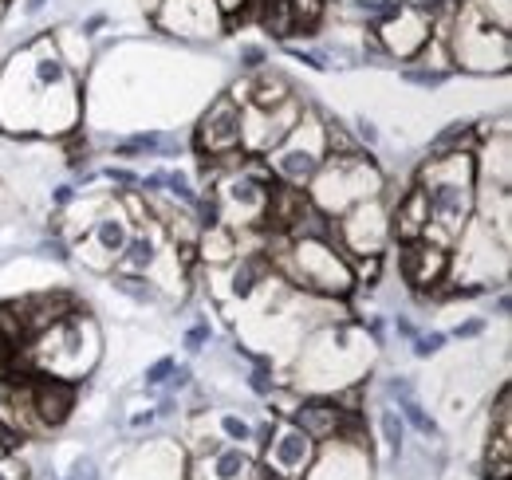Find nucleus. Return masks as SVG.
<instances>
[{
  "label": "nucleus",
  "mask_w": 512,
  "mask_h": 480,
  "mask_svg": "<svg viewBox=\"0 0 512 480\" xmlns=\"http://www.w3.org/2000/svg\"><path fill=\"white\" fill-rule=\"evenodd\" d=\"M308 185H312L308 201L327 217H339L351 205H359L367 197H379L386 189V178L363 150H347V154H327Z\"/></svg>",
  "instance_id": "obj_2"
},
{
  "label": "nucleus",
  "mask_w": 512,
  "mask_h": 480,
  "mask_svg": "<svg viewBox=\"0 0 512 480\" xmlns=\"http://www.w3.org/2000/svg\"><path fill=\"white\" fill-rule=\"evenodd\" d=\"M249 386H253L256 394H264V398H268V394H272V390H276V382H272V378H268V366H260V370H256L253 378H249Z\"/></svg>",
  "instance_id": "obj_33"
},
{
  "label": "nucleus",
  "mask_w": 512,
  "mask_h": 480,
  "mask_svg": "<svg viewBox=\"0 0 512 480\" xmlns=\"http://www.w3.org/2000/svg\"><path fill=\"white\" fill-rule=\"evenodd\" d=\"M44 252H48V256H56L60 264H67V260H71V252H67L64 240H48V244H44Z\"/></svg>",
  "instance_id": "obj_38"
},
{
  "label": "nucleus",
  "mask_w": 512,
  "mask_h": 480,
  "mask_svg": "<svg viewBox=\"0 0 512 480\" xmlns=\"http://www.w3.org/2000/svg\"><path fill=\"white\" fill-rule=\"evenodd\" d=\"M52 201H56V205H71V201H75V185H56V189H52Z\"/></svg>",
  "instance_id": "obj_39"
},
{
  "label": "nucleus",
  "mask_w": 512,
  "mask_h": 480,
  "mask_svg": "<svg viewBox=\"0 0 512 480\" xmlns=\"http://www.w3.org/2000/svg\"><path fill=\"white\" fill-rule=\"evenodd\" d=\"M264 60H268V52H264L260 44H245V48H241V67H245V71H260Z\"/></svg>",
  "instance_id": "obj_28"
},
{
  "label": "nucleus",
  "mask_w": 512,
  "mask_h": 480,
  "mask_svg": "<svg viewBox=\"0 0 512 480\" xmlns=\"http://www.w3.org/2000/svg\"><path fill=\"white\" fill-rule=\"evenodd\" d=\"M446 48H449V63H457L461 71H509V60H512L509 28L489 24L481 12H473L469 0L449 20Z\"/></svg>",
  "instance_id": "obj_4"
},
{
  "label": "nucleus",
  "mask_w": 512,
  "mask_h": 480,
  "mask_svg": "<svg viewBox=\"0 0 512 480\" xmlns=\"http://www.w3.org/2000/svg\"><path fill=\"white\" fill-rule=\"evenodd\" d=\"M394 331H398V335H402V339H414V335H418V327H414V323H410V319H402V315H398V319H394Z\"/></svg>",
  "instance_id": "obj_40"
},
{
  "label": "nucleus",
  "mask_w": 512,
  "mask_h": 480,
  "mask_svg": "<svg viewBox=\"0 0 512 480\" xmlns=\"http://www.w3.org/2000/svg\"><path fill=\"white\" fill-rule=\"evenodd\" d=\"M134 221H130L123 209H99V217L91 221V240H95V248L107 256V264H115L119 260V252L130 244V237H134V229H130Z\"/></svg>",
  "instance_id": "obj_14"
},
{
  "label": "nucleus",
  "mask_w": 512,
  "mask_h": 480,
  "mask_svg": "<svg viewBox=\"0 0 512 480\" xmlns=\"http://www.w3.org/2000/svg\"><path fill=\"white\" fill-rule=\"evenodd\" d=\"M166 193H170L182 209H193V205H197V197H201V193L193 189V181H190L186 170H170V174H166Z\"/></svg>",
  "instance_id": "obj_22"
},
{
  "label": "nucleus",
  "mask_w": 512,
  "mask_h": 480,
  "mask_svg": "<svg viewBox=\"0 0 512 480\" xmlns=\"http://www.w3.org/2000/svg\"><path fill=\"white\" fill-rule=\"evenodd\" d=\"M327 0H288V20H292V36H316Z\"/></svg>",
  "instance_id": "obj_18"
},
{
  "label": "nucleus",
  "mask_w": 512,
  "mask_h": 480,
  "mask_svg": "<svg viewBox=\"0 0 512 480\" xmlns=\"http://www.w3.org/2000/svg\"><path fill=\"white\" fill-rule=\"evenodd\" d=\"M115 292L130 296L134 303H158V288L146 276H115Z\"/></svg>",
  "instance_id": "obj_21"
},
{
  "label": "nucleus",
  "mask_w": 512,
  "mask_h": 480,
  "mask_svg": "<svg viewBox=\"0 0 512 480\" xmlns=\"http://www.w3.org/2000/svg\"><path fill=\"white\" fill-rule=\"evenodd\" d=\"M398 410H402V418L410 421V425H414L422 437H434V433H438V421H434L430 414H426V410H422V406H418V398H406V402H398Z\"/></svg>",
  "instance_id": "obj_24"
},
{
  "label": "nucleus",
  "mask_w": 512,
  "mask_h": 480,
  "mask_svg": "<svg viewBox=\"0 0 512 480\" xmlns=\"http://www.w3.org/2000/svg\"><path fill=\"white\" fill-rule=\"evenodd\" d=\"M28 406H32V425L60 429L75 410V382L52 378V374L28 378Z\"/></svg>",
  "instance_id": "obj_12"
},
{
  "label": "nucleus",
  "mask_w": 512,
  "mask_h": 480,
  "mask_svg": "<svg viewBox=\"0 0 512 480\" xmlns=\"http://www.w3.org/2000/svg\"><path fill=\"white\" fill-rule=\"evenodd\" d=\"M8 410V402H4V382H0V414Z\"/></svg>",
  "instance_id": "obj_43"
},
{
  "label": "nucleus",
  "mask_w": 512,
  "mask_h": 480,
  "mask_svg": "<svg viewBox=\"0 0 512 480\" xmlns=\"http://www.w3.org/2000/svg\"><path fill=\"white\" fill-rule=\"evenodd\" d=\"M209 477L213 480H253L256 477V461L241 449V445H229V449H213V461H209Z\"/></svg>",
  "instance_id": "obj_17"
},
{
  "label": "nucleus",
  "mask_w": 512,
  "mask_h": 480,
  "mask_svg": "<svg viewBox=\"0 0 512 480\" xmlns=\"http://www.w3.org/2000/svg\"><path fill=\"white\" fill-rule=\"evenodd\" d=\"M154 264H158V237H154V233L130 237V244L119 252V260H115L119 276H150Z\"/></svg>",
  "instance_id": "obj_16"
},
{
  "label": "nucleus",
  "mask_w": 512,
  "mask_h": 480,
  "mask_svg": "<svg viewBox=\"0 0 512 480\" xmlns=\"http://www.w3.org/2000/svg\"><path fill=\"white\" fill-rule=\"evenodd\" d=\"M260 158H264L268 174L280 181V185H292V189H308V181L316 178L320 162L327 158V142H323V119L316 115V111H312V107H304L300 122L288 130V138H284L276 150L260 154Z\"/></svg>",
  "instance_id": "obj_5"
},
{
  "label": "nucleus",
  "mask_w": 512,
  "mask_h": 480,
  "mask_svg": "<svg viewBox=\"0 0 512 480\" xmlns=\"http://www.w3.org/2000/svg\"><path fill=\"white\" fill-rule=\"evenodd\" d=\"M67 480H99V469H95L91 457H83V461H75V469H71V477Z\"/></svg>",
  "instance_id": "obj_34"
},
{
  "label": "nucleus",
  "mask_w": 512,
  "mask_h": 480,
  "mask_svg": "<svg viewBox=\"0 0 512 480\" xmlns=\"http://www.w3.org/2000/svg\"><path fill=\"white\" fill-rule=\"evenodd\" d=\"M193 252H201L205 264H233L241 256V240L233 237L229 225H205L197 233V248Z\"/></svg>",
  "instance_id": "obj_15"
},
{
  "label": "nucleus",
  "mask_w": 512,
  "mask_h": 480,
  "mask_svg": "<svg viewBox=\"0 0 512 480\" xmlns=\"http://www.w3.org/2000/svg\"><path fill=\"white\" fill-rule=\"evenodd\" d=\"M402 8V0H351L347 12L355 20H367V24H383L386 16H394Z\"/></svg>",
  "instance_id": "obj_20"
},
{
  "label": "nucleus",
  "mask_w": 512,
  "mask_h": 480,
  "mask_svg": "<svg viewBox=\"0 0 512 480\" xmlns=\"http://www.w3.org/2000/svg\"><path fill=\"white\" fill-rule=\"evenodd\" d=\"M477 158L473 154H430L426 166L418 170L414 185L426 193L430 205V229L426 240L453 248L465 237L473 213H477Z\"/></svg>",
  "instance_id": "obj_1"
},
{
  "label": "nucleus",
  "mask_w": 512,
  "mask_h": 480,
  "mask_svg": "<svg viewBox=\"0 0 512 480\" xmlns=\"http://www.w3.org/2000/svg\"><path fill=\"white\" fill-rule=\"evenodd\" d=\"M449 268H453V260H449V248H442V244H430V240L402 244L398 272H402V280H406L414 292H422V296H426V288L438 292L449 280Z\"/></svg>",
  "instance_id": "obj_11"
},
{
  "label": "nucleus",
  "mask_w": 512,
  "mask_h": 480,
  "mask_svg": "<svg viewBox=\"0 0 512 480\" xmlns=\"http://www.w3.org/2000/svg\"><path fill=\"white\" fill-rule=\"evenodd\" d=\"M331 240L347 256H383V248L390 244V209L383 205V193L339 213L331 225Z\"/></svg>",
  "instance_id": "obj_6"
},
{
  "label": "nucleus",
  "mask_w": 512,
  "mask_h": 480,
  "mask_svg": "<svg viewBox=\"0 0 512 480\" xmlns=\"http://www.w3.org/2000/svg\"><path fill=\"white\" fill-rule=\"evenodd\" d=\"M48 8V0H24V16H40Z\"/></svg>",
  "instance_id": "obj_42"
},
{
  "label": "nucleus",
  "mask_w": 512,
  "mask_h": 480,
  "mask_svg": "<svg viewBox=\"0 0 512 480\" xmlns=\"http://www.w3.org/2000/svg\"><path fill=\"white\" fill-rule=\"evenodd\" d=\"M221 433H225L229 441H241V445H245V441L253 437V429H249V421H245V418H237V414H221Z\"/></svg>",
  "instance_id": "obj_26"
},
{
  "label": "nucleus",
  "mask_w": 512,
  "mask_h": 480,
  "mask_svg": "<svg viewBox=\"0 0 512 480\" xmlns=\"http://www.w3.org/2000/svg\"><path fill=\"white\" fill-rule=\"evenodd\" d=\"M174 366H178L174 359H158L150 370H146V386H162V382L170 378V370H174Z\"/></svg>",
  "instance_id": "obj_29"
},
{
  "label": "nucleus",
  "mask_w": 512,
  "mask_h": 480,
  "mask_svg": "<svg viewBox=\"0 0 512 480\" xmlns=\"http://www.w3.org/2000/svg\"><path fill=\"white\" fill-rule=\"evenodd\" d=\"M103 24H107V16H91V20L83 24V32H79V36H95V32H99Z\"/></svg>",
  "instance_id": "obj_41"
},
{
  "label": "nucleus",
  "mask_w": 512,
  "mask_h": 480,
  "mask_svg": "<svg viewBox=\"0 0 512 480\" xmlns=\"http://www.w3.org/2000/svg\"><path fill=\"white\" fill-rule=\"evenodd\" d=\"M371 36L379 40L386 60H418L434 40V20L402 0V8L394 16H386L383 24H375Z\"/></svg>",
  "instance_id": "obj_8"
},
{
  "label": "nucleus",
  "mask_w": 512,
  "mask_h": 480,
  "mask_svg": "<svg viewBox=\"0 0 512 480\" xmlns=\"http://www.w3.org/2000/svg\"><path fill=\"white\" fill-rule=\"evenodd\" d=\"M481 331H485V323H481V319H469V323H461L453 335H457V339H473V335H481Z\"/></svg>",
  "instance_id": "obj_37"
},
{
  "label": "nucleus",
  "mask_w": 512,
  "mask_h": 480,
  "mask_svg": "<svg viewBox=\"0 0 512 480\" xmlns=\"http://www.w3.org/2000/svg\"><path fill=\"white\" fill-rule=\"evenodd\" d=\"M379 425H383L386 449H390V453H398V449H402V418H398V410L383 406V414H379Z\"/></svg>",
  "instance_id": "obj_25"
},
{
  "label": "nucleus",
  "mask_w": 512,
  "mask_h": 480,
  "mask_svg": "<svg viewBox=\"0 0 512 480\" xmlns=\"http://www.w3.org/2000/svg\"><path fill=\"white\" fill-rule=\"evenodd\" d=\"M430 229V205H426V193L418 185L402 189L398 201L390 205V240L398 244H414V240H426Z\"/></svg>",
  "instance_id": "obj_13"
},
{
  "label": "nucleus",
  "mask_w": 512,
  "mask_h": 480,
  "mask_svg": "<svg viewBox=\"0 0 512 480\" xmlns=\"http://www.w3.org/2000/svg\"><path fill=\"white\" fill-rule=\"evenodd\" d=\"M446 347V335L442 331H430V335H414V355L418 359H430V355H438Z\"/></svg>",
  "instance_id": "obj_27"
},
{
  "label": "nucleus",
  "mask_w": 512,
  "mask_h": 480,
  "mask_svg": "<svg viewBox=\"0 0 512 480\" xmlns=\"http://www.w3.org/2000/svg\"><path fill=\"white\" fill-rule=\"evenodd\" d=\"M166 382H170V390H190V382H193V370H190V366H174V370H170V378H166Z\"/></svg>",
  "instance_id": "obj_32"
},
{
  "label": "nucleus",
  "mask_w": 512,
  "mask_h": 480,
  "mask_svg": "<svg viewBox=\"0 0 512 480\" xmlns=\"http://www.w3.org/2000/svg\"><path fill=\"white\" fill-rule=\"evenodd\" d=\"M316 453H320V445L296 421L284 418L280 425H272V437L264 441V469L280 480H296L312 469Z\"/></svg>",
  "instance_id": "obj_9"
},
{
  "label": "nucleus",
  "mask_w": 512,
  "mask_h": 480,
  "mask_svg": "<svg viewBox=\"0 0 512 480\" xmlns=\"http://www.w3.org/2000/svg\"><path fill=\"white\" fill-rule=\"evenodd\" d=\"M154 24L178 40H213L225 28L221 0H158Z\"/></svg>",
  "instance_id": "obj_7"
},
{
  "label": "nucleus",
  "mask_w": 512,
  "mask_h": 480,
  "mask_svg": "<svg viewBox=\"0 0 512 480\" xmlns=\"http://www.w3.org/2000/svg\"><path fill=\"white\" fill-rule=\"evenodd\" d=\"M0 480H24V465L12 461L8 453H0Z\"/></svg>",
  "instance_id": "obj_31"
},
{
  "label": "nucleus",
  "mask_w": 512,
  "mask_h": 480,
  "mask_svg": "<svg viewBox=\"0 0 512 480\" xmlns=\"http://www.w3.org/2000/svg\"><path fill=\"white\" fill-rule=\"evenodd\" d=\"M209 339H213L209 323H197V327H190V331H186V351H201Z\"/></svg>",
  "instance_id": "obj_30"
},
{
  "label": "nucleus",
  "mask_w": 512,
  "mask_h": 480,
  "mask_svg": "<svg viewBox=\"0 0 512 480\" xmlns=\"http://www.w3.org/2000/svg\"><path fill=\"white\" fill-rule=\"evenodd\" d=\"M402 79H406L410 87L434 91V87H442V83L449 79V67H406V71H402Z\"/></svg>",
  "instance_id": "obj_23"
},
{
  "label": "nucleus",
  "mask_w": 512,
  "mask_h": 480,
  "mask_svg": "<svg viewBox=\"0 0 512 480\" xmlns=\"http://www.w3.org/2000/svg\"><path fill=\"white\" fill-rule=\"evenodd\" d=\"M473 146H477V130L469 126V122H453L446 126L434 142H430V154H473Z\"/></svg>",
  "instance_id": "obj_19"
},
{
  "label": "nucleus",
  "mask_w": 512,
  "mask_h": 480,
  "mask_svg": "<svg viewBox=\"0 0 512 480\" xmlns=\"http://www.w3.org/2000/svg\"><path fill=\"white\" fill-rule=\"evenodd\" d=\"M103 178L115 181V185H138V174H130V170H119V166H107V170H103Z\"/></svg>",
  "instance_id": "obj_36"
},
{
  "label": "nucleus",
  "mask_w": 512,
  "mask_h": 480,
  "mask_svg": "<svg viewBox=\"0 0 512 480\" xmlns=\"http://www.w3.org/2000/svg\"><path fill=\"white\" fill-rule=\"evenodd\" d=\"M355 134H359V142H367V146H375V142H379L375 122H367V119H355Z\"/></svg>",
  "instance_id": "obj_35"
},
{
  "label": "nucleus",
  "mask_w": 512,
  "mask_h": 480,
  "mask_svg": "<svg viewBox=\"0 0 512 480\" xmlns=\"http://www.w3.org/2000/svg\"><path fill=\"white\" fill-rule=\"evenodd\" d=\"M197 150L209 158L241 150V103H233L229 95L209 103V111L197 122Z\"/></svg>",
  "instance_id": "obj_10"
},
{
  "label": "nucleus",
  "mask_w": 512,
  "mask_h": 480,
  "mask_svg": "<svg viewBox=\"0 0 512 480\" xmlns=\"http://www.w3.org/2000/svg\"><path fill=\"white\" fill-rule=\"evenodd\" d=\"M4 12H8V0H0V20H4Z\"/></svg>",
  "instance_id": "obj_44"
},
{
  "label": "nucleus",
  "mask_w": 512,
  "mask_h": 480,
  "mask_svg": "<svg viewBox=\"0 0 512 480\" xmlns=\"http://www.w3.org/2000/svg\"><path fill=\"white\" fill-rule=\"evenodd\" d=\"M28 359L40 374H52V378H67L75 382L79 374H87L95 359H99V331L87 315H67L60 323H52L48 331L32 335L28 339Z\"/></svg>",
  "instance_id": "obj_3"
}]
</instances>
